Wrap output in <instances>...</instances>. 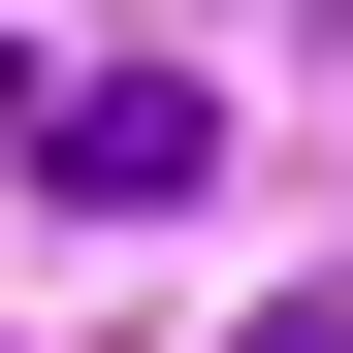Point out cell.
Wrapping results in <instances>:
<instances>
[{
    "label": "cell",
    "instance_id": "cell-2",
    "mask_svg": "<svg viewBox=\"0 0 353 353\" xmlns=\"http://www.w3.org/2000/svg\"><path fill=\"white\" fill-rule=\"evenodd\" d=\"M0 129H32V65H0Z\"/></svg>",
    "mask_w": 353,
    "mask_h": 353
},
{
    "label": "cell",
    "instance_id": "cell-1",
    "mask_svg": "<svg viewBox=\"0 0 353 353\" xmlns=\"http://www.w3.org/2000/svg\"><path fill=\"white\" fill-rule=\"evenodd\" d=\"M32 161H65V225H161V193H225V97L193 65H97V97H32Z\"/></svg>",
    "mask_w": 353,
    "mask_h": 353
}]
</instances>
